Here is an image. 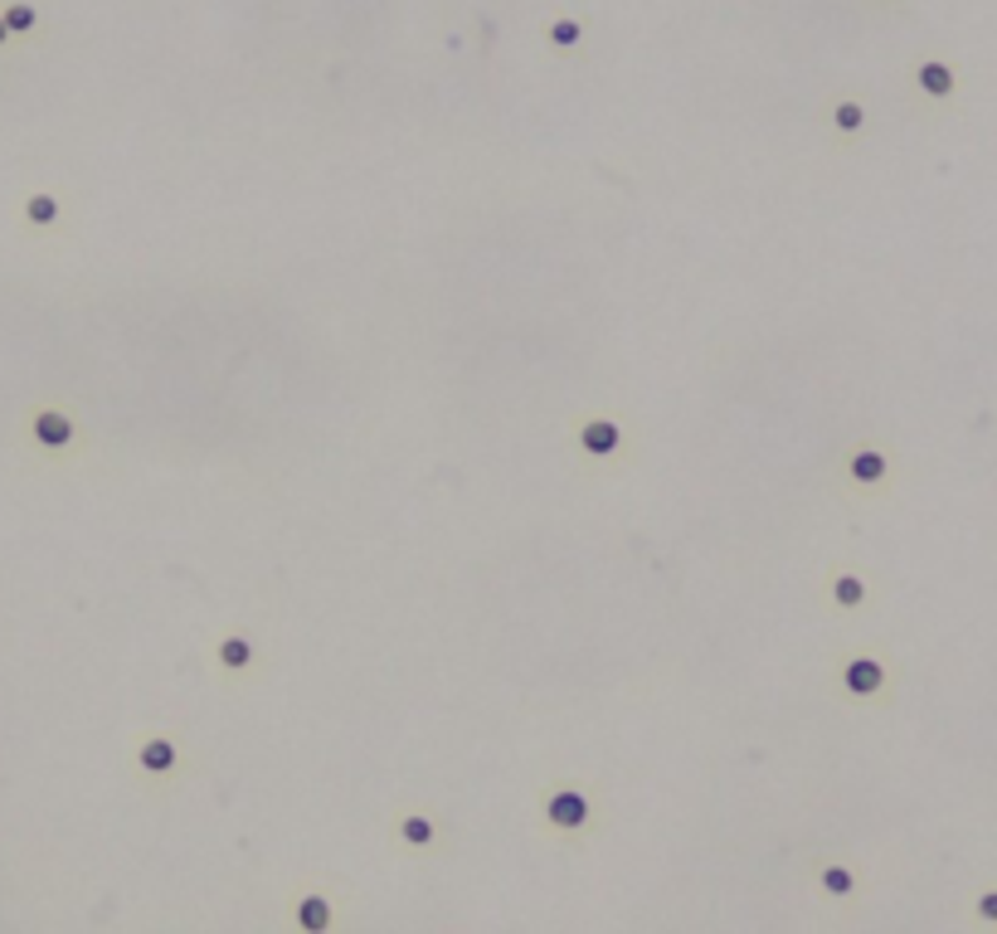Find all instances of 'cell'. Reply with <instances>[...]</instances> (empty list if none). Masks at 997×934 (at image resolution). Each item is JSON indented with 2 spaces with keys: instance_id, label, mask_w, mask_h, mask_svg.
Returning a JSON list of instances; mask_svg holds the SVG:
<instances>
[{
  "instance_id": "cell-11",
  "label": "cell",
  "mask_w": 997,
  "mask_h": 934,
  "mask_svg": "<svg viewBox=\"0 0 997 934\" xmlns=\"http://www.w3.org/2000/svg\"><path fill=\"white\" fill-rule=\"evenodd\" d=\"M215 662H219V672H229V677H239V672H253V662H258L253 633L225 629V633H219V643H215Z\"/></svg>"
},
{
  "instance_id": "cell-12",
  "label": "cell",
  "mask_w": 997,
  "mask_h": 934,
  "mask_svg": "<svg viewBox=\"0 0 997 934\" xmlns=\"http://www.w3.org/2000/svg\"><path fill=\"white\" fill-rule=\"evenodd\" d=\"M915 89L934 97V103H949V97L958 93V69L949 64V59H920L915 64Z\"/></svg>"
},
{
  "instance_id": "cell-13",
  "label": "cell",
  "mask_w": 997,
  "mask_h": 934,
  "mask_svg": "<svg viewBox=\"0 0 997 934\" xmlns=\"http://www.w3.org/2000/svg\"><path fill=\"white\" fill-rule=\"evenodd\" d=\"M828 589H832V604H837V609H847V613L866 609V599H871V584L861 580L856 570H832Z\"/></svg>"
},
{
  "instance_id": "cell-14",
  "label": "cell",
  "mask_w": 997,
  "mask_h": 934,
  "mask_svg": "<svg viewBox=\"0 0 997 934\" xmlns=\"http://www.w3.org/2000/svg\"><path fill=\"white\" fill-rule=\"evenodd\" d=\"M0 20H6L10 40H30V34H40V10H34V0H0Z\"/></svg>"
},
{
  "instance_id": "cell-15",
  "label": "cell",
  "mask_w": 997,
  "mask_h": 934,
  "mask_svg": "<svg viewBox=\"0 0 997 934\" xmlns=\"http://www.w3.org/2000/svg\"><path fill=\"white\" fill-rule=\"evenodd\" d=\"M866 103L861 97H837L832 103V127H837V137H856V132H866Z\"/></svg>"
},
{
  "instance_id": "cell-1",
  "label": "cell",
  "mask_w": 997,
  "mask_h": 934,
  "mask_svg": "<svg viewBox=\"0 0 997 934\" xmlns=\"http://www.w3.org/2000/svg\"><path fill=\"white\" fill-rule=\"evenodd\" d=\"M540 822H546L550 838L580 842V838H589V832L599 828V808H594V798H589L580 783H550V789L540 793Z\"/></svg>"
},
{
  "instance_id": "cell-9",
  "label": "cell",
  "mask_w": 997,
  "mask_h": 934,
  "mask_svg": "<svg viewBox=\"0 0 997 934\" xmlns=\"http://www.w3.org/2000/svg\"><path fill=\"white\" fill-rule=\"evenodd\" d=\"M20 225L30 234H54L64 225V190H24Z\"/></svg>"
},
{
  "instance_id": "cell-4",
  "label": "cell",
  "mask_w": 997,
  "mask_h": 934,
  "mask_svg": "<svg viewBox=\"0 0 997 934\" xmlns=\"http://www.w3.org/2000/svg\"><path fill=\"white\" fill-rule=\"evenodd\" d=\"M24 438L40 453H73L83 444V428L73 424V414L59 409V404H34V409L24 414Z\"/></svg>"
},
{
  "instance_id": "cell-2",
  "label": "cell",
  "mask_w": 997,
  "mask_h": 934,
  "mask_svg": "<svg viewBox=\"0 0 997 934\" xmlns=\"http://www.w3.org/2000/svg\"><path fill=\"white\" fill-rule=\"evenodd\" d=\"M288 930L292 934H346L341 895L322 881H302L288 891Z\"/></svg>"
},
{
  "instance_id": "cell-18",
  "label": "cell",
  "mask_w": 997,
  "mask_h": 934,
  "mask_svg": "<svg viewBox=\"0 0 997 934\" xmlns=\"http://www.w3.org/2000/svg\"><path fill=\"white\" fill-rule=\"evenodd\" d=\"M6 44H10V30H6V20H0V49H6Z\"/></svg>"
},
{
  "instance_id": "cell-5",
  "label": "cell",
  "mask_w": 997,
  "mask_h": 934,
  "mask_svg": "<svg viewBox=\"0 0 997 934\" xmlns=\"http://www.w3.org/2000/svg\"><path fill=\"white\" fill-rule=\"evenodd\" d=\"M837 686H842V696L866 706V700H881L891 692V667L881 653H847L837 662Z\"/></svg>"
},
{
  "instance_id": "cell-8",
  "label": "cell",
  "mask_w": 997,
  "mask_h": 934,
  "mask_svg": "<svg viewBox=\"0 0 997 934\" xmlns=\"http://www.w3.org/2000/svg\"><path fill=\"white\" fill-rule=\"evenodd\" d=\"M812 886H818V895L822 901H832V905H856V895H861V876L847 862H818L812 866Z\"/></svg>"
},
{
  "instance_id": "cell-6",
  "label": "cell",
  "mask_w": 997,
  "mask_h": 934,
  "mask_svg": "<svg viewBox=\"0 0 997 934\" xmlns=\"http://www.w3.org/2000/svg\"><path fill=\"white\" fill-rule=\"evenodd\" d=\"M627 444V428L609 414H589V419L574 424V448H580L584 463H619Z\"/></svg>"
},
{
  "instance_id": "cell-7",
  "label": "cell",
  "mask_w": 997,
  "mask_h": 934,
  "mask_svg": "<svg viewBox=\"0 0 997 934\" xmlns=\"http://www.w3.org/2000/svg\"><path fill=\"white\" fill-rule=\"evenodd\" d=\"M395 838H399L404 852H418V857L438 852V813H434V808H399V813H395Z\"/></svg>"
},
{
  "instance_id": "cell-10",
  "label": "cell",
  "mask_w": 997,
  "mask_h": 934,
  "mask_svg": "<svg viewBox=\"0 0 997 934\" xmlns=\"http://www.w3.org/2000/svg\"><path fill=\"white\" fill-rule=\"evenodd\" d=\"M891 453L885 448H852L847 453V463H842V473H847V482L852 487H885V477H891Z\"/></svg>"
},
{
  "instance_id": "cell-16",
  "label": "cell",
  "mask_w": 997,
  "mask_h": 934,
  "mask_svg": "<svg viewBox=\"0 0 997 934\" xmlns=\"http://www.w3.org/2000/svg\"><path fill=\"white\" fill-rule=\"evenodd\" d=\"M546 40H550V49H560V54H574V49L584 44V20H574V15L550 20L546 24Z\"/></svg>"
},
{
  "instance_id": "cell-17",
  "label": "cell",
  "mask_w": 997,
  "mask_h": 934,
  "mask_svg": "<svg viewBox=\"0 0 997 934\" xmlns=\"http://www.w3.org/2000/svg\"><path fill=\"white\" fill-rule=\"evenodd\" d=\"M974 920H978V925H997V886L974 895Z\"/></svg>"
},
{
  "instance_id": "cell-3",
  "label": "cell",
  "mask_w": 997,
  "mask_h": 934,
  "mask_svg": "<svg viewBox=\"0 0 997 934\" xmlns=\"http://www.w3.org/2000/svg\"><path fill=\"white\" fill-rule=\"evenodd\" d=\"M132 765H137L142 783L166 789V783H180V774H186V745H180V735H170V730H152L137 740V749H132Z\"/></svg>"
}]
</instances>
